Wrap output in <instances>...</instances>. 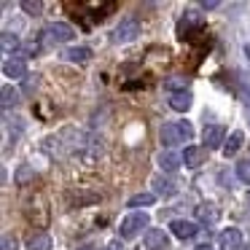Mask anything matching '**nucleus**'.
<instances>
[{"label": "nucleus", "mask_w": 250, "mask_h": 250, "mask_svg": "<svg viewBox=\"0 0 250 250\" xmlns=\"http://www.w3.org/2000/svg\"><path fill=\"white\" fill-rule=\"evenodd\" d=\"M191 137H194V129H191V124H186V121H178V124H164L162 126V143L167 148L178 146V143H188Z\"/></svg>", "instance_id": "1"}, {"label": "nucleus", "mask_w": 250, "mask_h": 250, "mask_svg": "<svg viewBox=\"0 0 250 250\" xmlns=\"http://www.w3.org/2000/svg\"><path fill=\"white\" fill-rule=\"evenodd\" d=\"M30 250H51V237L49 234H35V237H30Z\"/></svg>", "instance_id": "18"}, {"label": "nucleus", "mask_w": 250, "mask_h": 250, "mask_svg": "<svg viewBox=\"0 0 250 250\" xmlns=\"http://www.w3.org/2000/svg\"><path fill=\"white\" fill-rule=\"evenodd\" d=\"M196 218H199L202 223H218L221 210H218V205H212V202H205V205L196 207Z\"/></svg>", "instance_id": "11"}, {"label": "nucleus", "mask_w": 250, "mask_h": 250, "mask_svg": "<svg viewBox=\"0 0 250 250\" xmlns=\"http://www.w3.org/2000/svg\"><path fill=\"white\" fill-rule=\"evenodd\" d=\"M27 215H30V221H35L41 229L49 226V207L43 205V199H41V196H38V199H35L30 207H27Z\"/></svg>", "instance_id": "6"}, {"label": "nucleus", "mask_w": 250, "mask_h": 250, "mask_svg": "<svg viewBox=\"0 0 250 250\" xmlns=\"http://www.w3.org/2000/svg\"><path fill=\"white\" fill-rule=\"evenodd\" d=\"M0 43H3V51H14L19 46V41H17V35L3 33V35H0Z\"/></svg>", "instance_id": "22"}, {"label": "nucleus", "mask_w": 250, "mask_h": 250, "mask_svg": "<svg viewBox=\"0 0 250 250\" xmlns=\"http://www.w3.org/2000/svg\"><path fill=\"white\" fill-rule=\"evenodd\" d=\"M205 159H207V148H199V146L186 148V153H183V164L191 167V169H196L199 164H205Z\"/></svg>", "instance_id": "9"}, {"label": "nucleus", "mask_w": 250, "mask_h": 250, "mask_svg": "<svg viewBox=\"0 0 250 250\" xmlns=\"http://www.w3.org/2000/svg\"><path fill=\"white\" fill-rule=\"evenodd\" d=\"M223 135H226V132H223V126H218V124H212V126H205V143H207V151H210V148H221V143H223Z\"/></svg>", "instance_id": "12"}, {"label": "nucleus", "mask_w": 250, "mask_h": 250, "mask_svg": "<svg viewBox=\"0 0 250 250\" xmlns=\"http://www.w3.org/2000/svg\"><path fill=\"white\" fill-rule=\"evenodd\" d=\"M245 54H248V60H250V46H245Z\"/></svg>", "instance_id": "31"}, {"label": "nucleus", "mask_w": 250, "mask_h": 250, "mask_svg": "<svg viewBox=\"0 0 250 250\" xmlns=\"http://www.w3.org/2000/svg\"><path fill=\"white\" fill-rule=\"evenodd\" d=\"M196 250H212V248H210V245H199Z\"/></svg>", "instance_id": "30"}, {"label": "nucleus", "mask_w": 250, "mask_h": 250, "mask_svg": "<svg viewBox=\"0 0 250 250\" xmlns=\"http://www.w3.org/2000/svg\"><path fill=\"white\" fill-rule=\"evenodd\" d=\"M153 186H156V191H159L162 196H172V194H175V186H172V183H167V180H162V178L153 180Z\"/></svg>", "instance_id": "21"}, {"label": "nucleus", "mask_w": 250, "mask_h": 250, "mask_svg": "<svg viewBox=\"0 0 250 250\" xmlns=\"http://www.w3.org/2000/svg\"><path fill=\"white\" fill-rule=\"evenodd\" d=\"M159 167L162 169H167V172H175V169L180 167V159L175 156V153H162V156H159Z\"/></svg>", "instance_id": "16"}, {"label": "nucleus", "mask_w": 250, "mask_h": 250, "mask_svg": "<svg viewBox=\"0 0 250 250\" xmlns=\"http://www.w3.org/2000/svg\"><path fill=\"white\" fill-rule=\"evenodd\" d=\"M43 35H46V41H51V43H65V41H70L76 33H73V27H70V24L57 22V24H49Z\"/></svg>", "instance_id": "5"}, {"label": "nucleus", "mask_w": 250, "mask_h": 250, "mask_svg": "<svg viewBox=\"0 0 250 250\" xmlns=\"http://www.w3.org/2000/svg\"><path fill=\"white\" fill-rule=\"evenodd\" d=\"M239 148H242V132H234V135L229 137V143L223 146V153H226V156H234Z\"/></svg>", "instance_id": "19"}, {"label": "nucleus", "mask_w": 250, "mask_h": 250, "mask_svg": "<svg viewBox=\"0 0 250 250\" xmlns=\"http://www.w3.org/2000/svg\"><path fill=\"white\" fill-rule=\"evenodd\" d=\"M169 108H172V110H188V108H191V94H188V92L172 94V100H169Z\"/></svg>", "instance_id": "17"}, {"label": "nucleus", "mask_w": 250, "mask_h": 250, "mask_svg": "<svg viewBox=\"0 0 250 250\" xmlns=\"http://www.w3.org/2000/svg\"><path fill=\"white\" fill-rule=\"evenodd\" d=\"M140 33V22H137V17H126L121 19V24L116 27V43H126V41H132L135 35Z\"/></svg>", "instance_id": "3"}, {"label": "nucleus", "mask_w": 250, "mask_h": 250, "mask_svg": "<svg viewBox=\"0 0 250 250\" xmlns=\"http://www.w3.org/2000/svg\"><path fill=\"white\" fill-rule=\"evenodd\" d=\"M143 245H146V250H164L169 245V237L164 229H148L146 237H143Z\"/></svg>", "instance_id": "4"}, {"label": "nucleus", "mask_w": 250, "mask_h": 250, "mask_svg": "<svg viewBox=\"0 0 250 250\" xmlns=\"http://www.w3.org/2000/svg\"><path fill=\"white\" fill-rule=\"evenodd\" d=\"M17 103V92L11 86H3V108H11Z\"/></svg>", "instance_id": "25"}, {"label": "nucleus", "mask_w": 250, "mask_h": 250, "mask_svg": "<svg viewBox=\"0 0 250 250\" xmlns=\"http://www.w3.org/2000/svg\"><path fill=\"white\" fill-rule=\"evenodd\" d=\"M103 250H121V245H119V242H108Z\"/></svg>", "instance_id": "29"}, {"label": "nucleus", "mask_w": 250, "mask_h": 250, "mask_svg": "<svg viewBox=\"0 0 250 250\" xmlns=\"http://www.w3.org/2000/svg\"><path fill=\"white\" fill-rule=\"evenodd\" d=\"M65 57H67L70 62H78V65H83V62L92 60V51H89L86 46H78V49H67Z\"/></svg>", "instance_id": "15"}, {"label": "nucleus", "mask_w": 250, "mask_h": 250, "mask_svg": "<svg viewBox=\"0 0 250 250\" xmlns=\"http://www.w3.org/2000/svg\"><path fill=\"white\" fill-rule=\"evenodd\" d=\"M237 175H239V180L250 183V162H239L237 164Z\"/></svg>", "instance_id": "26"}, {"label": "nucleus", "mask_w": 250, "mask_h": 250, "mask_svg": "<svg viewBox=\"0 0 250 250\" xmlns=\"http://www.w3.org/2000/svg\"><path fill=\"white\" fill-rule=\"evenodd\" d=\"M3 73H6L8 78H27V62L22 60V57H11V60H6V65H3Z\"/></svg>", "instance_id": "7"}, {"label": "nucleus", "mask_w": 250, "mask_h": 250, "mask_svg": "<svg viewBox=\"0 0 250 250\" xmlns=\"http://www.w3.org/2000/svg\"><path fill=\"white\" fill-rule=\"evenodd\" d=\"M146 226H148V215H146V212H132V215H126L124 221H121L119 234H121V239H132V237H137L140 229H146Z\"/></svg>", "instance_id": "2"}, {"label": "nucleus", "mask_w": 250, "mask_h": 250, "mask_svg": "<svg viewBox=\"0 0 250 250\" xmlns=\"http://www.w3.org/2000/svg\"><path fill=\"white\" fill-rule=\"evenodd\" d=\"M33 178H35V172H33V169H30V167H27V164H22V167L17 169V183H19V186L30 183V180H33Z\"/></svg>", "instance_id": "20"}, {"label": "nucleus", "mask_w": 250, "mask_h": 250, "mask_svg": "<svg viewBox=\"0 0 250 250\" xmlns=\"http://www.w3.org/2000/svg\"><path fill=\"white\" fill-rule=\"evenodd\" d=\"M218 245H221V250H239L242 248V234H239V229H226L218 237Z\"/></svg>", "instance_id": "8"}, {"label": "nucleus", "mask_w": 250, "mask_h": 250, "mask_svg": "<svg viewBox=\"0 0 250 250\" xmlns=\"http://www.w3.org/2000/svg\"><path fill=\"white\" fill-rule=\"evenodd\" d=\"M169 229H172V234L178 239H191V237H196V223H191V221H172L169 223Z\"/></svg>", "instance_id": "10"}, {"label": "nucleus", "mask_w": 250, "mask_h": 250, "mask_svg": "<svg viewBox=\"0 0 250 250\" xmlns=\"http://www.w3.org/2000/svg\"><path fill=\"white\" fill-rule=\"evenodd\" d=\"M22 8H24L27 14H33V17H38V14L43 11V3H41V0H24Z\"/></svg>", "instance_id": "23"}, {"label": "nucleus", "mask_w": 250, "mask_h": 250, "mask_svg": "<svg viewBox=\"0 0 250 250\" xmlns=\"http://www.w3.org/2000/svg\"><path fill=\"white\" fill-rule=\"evenodd\" d=\"M205 24V19H202V14L196 11H186V17L180 19V35L186 38V33H188V27H202Z\"/></svg>", "instance_id": "13"}, {"label": "nucleus", "mask_w": 250, "mask_h": 250, "mask_svg": "<svg viewBox=\"0 0 250 250\" xmlns=\"http://www.w3.org/2000/svg\"><path fill=\"white\" fill-rule=\"evenodd\" d=\"M153 202V194H137L129 199V207H140V205H151Z\"/></svg>", "instance_id": "24"}, {"label": "nucleus", "mask_w": 250, "mask_h": 250, "mask_svg": "<svg viewBox=\"0 0 250 250\" xmlns=\"http://www.w3.org/2000/svg\"><path fill=\"white\" fill-rule=\"evenodd\" d=\"M3 250H17V239H14L11 234H6V237H3Z\"/></svg>", "instance_id": "27"}, {"label": "nucleus", "mask_w": 250, "mask_h": 250, "mask_svg": "<svg viewBox=\"0 0 250 250\" xmlns=\"http://www.w3.org/2000/svg\"><path fill=\"white\" fill-rule=\"evenodd\" d=\"M248 250H250V245H248Z\"/></svg>", "instance_id": "33"}, {"label": "nucleus", "mask_w": 250, "mask_h": 250, "mask_svg": "<svg viewBox=\"0 0 250 250\" xmlns=\"http://www.w3.org/2000/svg\"><path fill=\"white\" fill-rule=\"evenodd\" d=\"M78 250H94V248H89V245H83V248H78Z\"/></svg>", "instance_id": "32"}, {"label": "nucleus", "mask_w": 250, "mask_h": 250, "mask_svg": "<svg viewBox=\"0 0 250 250\" xmlns=\"http://www.w3.org/2000/svg\"><path fill=\"white\" fill-rule=\"evenodd\" d=\"M215 6H218V0H205V3H202V8H205V11H212Z\"/></svg>", "instance_id": "28"}, {"label": "nucleus", "mask_w": 250, "mask_h": 250, "mask_svg": "<svg viewBox=\"0 0 250 250\" xmlns=\"http://www.w3.org/2000/svg\"><path fill=\"white\" fill-rule=\"evenodd\" d=\"M188 83H191V78L172 76V78H167V81H164V89H169V92H175V94H183L186 89H188Z\"/></svg>", "instance_id": "14"}]
</instances>
